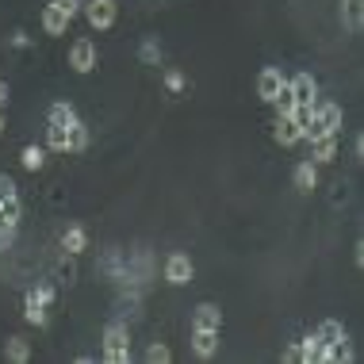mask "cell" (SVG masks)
Returning a JSON list of instances; mask_svg holds the SVG:
<instances>
[{
  "instance_id": "4dcf8cb0",
  "label": "cell",
  "mask_w": 364,
  "mask_h": 364,
  "mask_svg": "<svg viewBox=\"0 0 364 364\" xmlns=\"http://www.w3.org/2000/svg\"><path fill=\"white\" fill-rule=\"evenodd\" d=\"M4 107H8V85L0 81V112H4Z\"/></svg>"
},
{
  "instance_id": "8fae6325",
  "label": "cell",
  "mask_w": 364,
  "mask_h": 364,
  "mask_svg": "<svg viewBox=\"0 0 364 364\" xmlns=\"http://www.w3.org/2000/svg\"><path fill=\"white\" fill-rule=\"evenodd\" d=\"M291 184H295L303 196H311L314 188H318V165H314V161H299V165L291 169Z\"/></svg>"
},
{
  "instance_id": "52a82bcc",
  "label": "cell",
  "mask_w": 364,
  "mask_h": 364,
  "mask_svg": "<svg viewBox=\"0 0 364 364\" xmlns=\"http://www.w3.org/2000/svg\"><path fill=\"white\" fill-rule=\"evenodd\" d=\"M288 92H291L295 107H314V104H318V81H314L311 73L288 77Z\"/></svg>"
},
{
  "instance_id": "ba28073f",
  "label": "cell",
  "mask_w": 364,
  "mask_h": 364,
  "mask_svg": "<svg viewBox=\"0 0 364 364\" xmlns=\"http://www.w3.org/2000/svg\"><path fill=\"white\" fill-rule=\"evenodd\" d=\"M70 70L73 73H92L96 70V43L92 38H77L70 46Z\"/></svg>"
},
{
  "instance_id": "ffe728a7",
  "label": "cell",
  "mask_w": 364,
  "mask_h": 364,
  "mask_svg": "<svg viewBox=\"0 0 364 364\" xmlns=\"http://www.w3.org/2000/svg\"><path fill=\"white\" fill-rule=\"evenodd\" d=\"M314 333H318L322 346H338V341H349V338H346V326H341L338 318H326V322H322V326L314 330Z\"/></svg>"
},
{
  "instance_id": "d4e9b609",
  "label": "cell",
  "mask_w": 364,
  "mask_h": 364,
  "mask_svg": "<svg viewBox=\"0 0 364 364\" xmlns=\"http://www.w3.org/2000/svg\"><path fill=\"white\" fill-rule=\"evenodd\" d=\"M139 58H142L146 65H157V62H161V46H157V38H146L142 50H139Z\"/></svg>"
},
{
  "instance_id": "4316f807",
  "label": "cell",
  "mask_w": 364,
  "mask_h": 364,
  "mask_svg": "<svg viewBox=\"0 0 364 364\" xmlns=\"http://www.w3.org/2000/svg\"><path fill=\"white\" fill-rule=\"evenodd\" d=\"M165 88H169V92H184V88H188V77L181 70H169L165 73Z\"/></svg>"
},
{
  "instance_id": "f546056e",
  "label": "cell",
  "mask_w": 364,
  "mask_h": 364,
  "mask_svg": "<svg viewBox=\"0 0 364 364\" xmlns=\"http://www.w3.org/2000/svg\"><path fill=\"white\" fill-rule=\"evenodd\" d=\"M12 46H16V50H23V46H31V38H27L23 31H16L12 35Z\"/></svg>"
},
{
  "instance_id": "5b68a950",
  "label": "cell",
  "mask_w": 364,
  "mask_h": 364,
  "mask_svg": "<svg viewBox=\"0 0 364 364\" xmlns=\"http://www.w3.org/2000/svg\"><path fill=\"white\" fill-rule=\"evenodd\" d=\"M19 215H23V203H19V192L12 184V176H0V226H19Z\"/></svg>"
},
{
  "instance_id": "e0dca14e",
  "label": "cell",
  "mask_w": 364,
  "mask_h": 364,
  "mask_svg": "<svg viewBox=\"0 0 364 364\" xmlns=\"http://www.w3.org/2000/svg\"><path fill=\"white\" fill-rule=\"evenodd\" d=\"M341 23L349 27L353 35L364 27V0H341Z\"/></svg>"
},
{
  "instance_id": "9a60e30c",
  "label": "cell",
  "mask_w": 364,
  "mask_h": 364,
  "mask_svg": "<svg viewBox=\"0 0 364 364\" xmlns=\"http://www.w3.org/2000/svg\"><path fill=\"white\" fill-rule=\"evenodd\" d=\"M62 250L70 253V257H77V253H85V250H88V230H85L81 223L65 226V234H62Z\"/></svg>"
},
{
  "instance_id": "d6986e66",
  "label": "cell",
  "mask_w": 364,
  "mask_h": 364,
  "mask_svg": "<svg viewBox=\"0 0 364 364\" xmlns=\"http://www.w3.org/2000/svg\"><path fill=\"white\" fill-rule=\"evenodd\" d=\"M311 146H314V154H311L314 165H330L333 157H338V134H326V139H318V142H311Z\"/></svg>"
},
{
  "instance_id": "1f68e13d",
  "label": "cell",
  "mask_w": 364,
  "mask_h": 364,
  "mask_svg": "<svg viewBox=\"0 0 364 364\" xmlns=\"http://www.w3.org/2000/svg\"><path fill=\"white\" fill-rule=\"evenodd\" d=\"M4 131H8V119H4V112H0V139H4Z\"/></svg>"
},
{
  "instance_id": "603a6c76",
  "label": "cell",
  "mask_w": 364,
  "mask_h": 364,
  "mask_svg": "<svg viewBox=\"0 0 364 364\" xmlns=\"http://www.w3.org/2000/svg\"><path fill=\"white\" fill-rule=\"evenodd\" d=\"M4 357L12 364H27V360H31V346H27L23 338H8L4 341Z\"/></svg>"
},
{
  "instance_id": "83f0119b",
  "label": "cell",
  "mask_w": 364,
  "mask_h": 364,
  "mask_svg": "<svg viewBox=\"0 0 364 364\" xmlns=\"http://www.w3.org/2000/svg\"><path fill=\"white\" fill-rule=\"evenodd\" d=\"M54 4H58V8H62V12H65V16H70V19H73L77 12H81V0H54Z\"/></svg>"
},
{
  "instance_id": "44dd1931",
  "label": "cell",
  "mask_w": 364,
  "mask_h": 364,
  "mask_svg": "<svg viewBox=\"0 0 364 364\" xmlns=\"http://www.w3.org/2000/svg\"><path fill=\"white\" fill-rule=\"evenodd\" d=\"M19 165H23L27 173H38L46 165V150L43 146H23V150H19Z\"/></svg>"
},
{
  "instance_id": "5bb4252c",
  "label": "cell",
  "mask_w": 364,
  "mask_h": 364,
  "mask_svg": "<svg viewBox=\"0 0 364 364\" xmlns=\"http://www.w3.org/2000/svg\"><path fill=\"white\" fill-rule=\"evenodd\" d=\"M43 31H46V35H65V31H70V16H65L62 8L54 4V0L43 8Z\"/></svg>"
},
{
  "instance_id": "277c9868",
  "label": "cell",
  "mask_w": 364,
  "mask_h": 364,
  "mask_svg": "<svg viewBox=\"0 0 364 364\" xmlns=\"http://www.w3.org/2000/svg\"><path fill=\"white\" fill-rule=\"evenodd\" d=\"M81 12H85L92 31H112L115 19H119V4H115V0H85Z\"/></svg>"
},
{
  "instance_id": "30bf717a",
  "label": "cell",
  "mask_w": 364,
  "mask_h": 364,
  "mask_svg": "<svg viewBox=\"0 0 364 364\" xmlns=\"http://www.w3.org/2000/svg\"><path fill=\"white\" fill-rule=\"evenodd\" d=\"M272 134H277L280 146H299V142H303V123L295 119V115H277Z\"/></svg>"
},
{
  "instance_id": "6da1fadb",
  "label": "cell",
  "mask_w": 364,
  "mask_h": 364,
  "mask_svg": "<svg viewBox=\"0 0 364 364\" xmlns=\"http://www.w3.org/2000/svg\"><path fill=\"white\" fill-rule=\"evenodd\" d=\"M341 131V104H314L311 107V115H307V123H303V139L307 142H318V139H326V134H338Z\"/></svg>"
},
{
  "instance_id": "484cf974",
  "label": "cell",
  "mask_w": 364,
  "mask_h": 364,
  "mask_svg": "<svg viewBox=\"0 0 364 364\" xmlns=\"http://www.w3.org/2000/svg\"><path fill=\"white\" fill-rule=\"evenodd\" d=\"M146 360H150V364H169V360H173V353H169V346H161V341H154V346L146 349Z\"/></svg>"
},
{
  "instance_id": "4fadbf2b",
  "label": "cell",
  "mask_w": 364,
  "mask_h": 364,
  "mask_svg": "<svg viewBox=\"0 0 364 364\" xmlns=\"http://www.w3.org/2000/svg\"><path fill=\"white\" fill-rule=\"evenodd\" d=\"M192 330H223V311L215 303H200L192 314Z\"/></svg>"
},
{
  "instance_id": "f1b7e54d",
  "label": "cell",
  "mask_w": 364,
  "mask_h": 364,
  "mask_svg": "<svg viewBox=\"0 0 364 364\" xmlns=\"http://www.w3.org/2000/svg\"><path fill=\"white\" fill-rule=\"evenodd\" d=\"M12 242H16V230H12V226H0V253H4Z\"/></svg>"
},
{
  "instance_id": "9c48e42d",
  "label": "cell",
  "mask_w": 364,
  "mask_h": 364,
  "mask_svg": "<svg viewBox=\"0 0 364 364\" xmlns=\"http://www.w3.org/2000/svg\"><path fill=\"white\" fill-rule=\"evenodd\" d=\"M284 85H288V77H284V70H277V65H264V70L257 73V96H261L264 104L277 100Z\"/></svg>"
},
{
  "instance_id": "7402d4cb",
  "label": "cell",
  "mask_w": 364,
  "mask_h": 364,
  "mask_svg": "<svg viewBox=\"0 0 364 364\" xmlns=\"http://www.w3.org/2000/svg\"><path fill=\"white\" fill-rule=\"evenodd\" d=\"M295 353H299V360L303 364H318V353H322V341H318V333H307V338L295 346Z\"/></svg>"
},
{
  "instance_id": "8992f818",
  "label": "cell",
  "mask_w": 364,
  "mask_h": 364,
  "mask_svg": "<svg viewBox=\"0 0 364 364\" xmlns=\"http://www.w3.org/2000/svg\"><path fill=\"white\" fill-rule=\"evenodd\" d=\"M196 277V264L188 253H169L165 257V284H173V288H184V284H192Z\"/></svg>"
},
{
  "instance_id": "7c38bea8",
  "label": "cell",
  "mask_w": 364,
  "mask_h": 364,
  "mask_svg": "<svg viewBox=\"0 0 364 364\" xmlns=\"http://www.w3.org/2000/svg\"><path fill=\"white\" fill-rule=\"evenodd\" d=\"M192 353L200 360H211L219 353V330H192Z\"/></svg>"
},
{
  "instance_id": "2e32d148",
  "label": "cell",
  "mask_w": 364,
  "mask_h": 364,
  "mask_svg": "<svg viewBox=\"0 0 364 364\" xmlns=\"http://www.w3.org/2000/svg\"><path fill=\"white\" fill-rule=\"evenodd\" d=\"M46 123L73 127V123H81V119H77V112H73V104H70V100H54L50 107H46Z\"/></svg>"
},
{
  "instance_id": "3957f363",
  "label": "cell",
  "mask_w": 364,
  "mask_h": 364,
  "mask_svg": "<svg viewBox=\"0 0 364 364\" xmlns=\"http://www.w3.org/2000/svg\"><path fill=\"white\" fill-rule=\"evenodd\" d=\"M104 360L107 364H127L131 360V333H127L123 322H112L104 330Z\"/></svg>"
},
{
  "instance_id": "7a4b0ae2",
  "label": "cell",
  "mask_w": 364,
  "mask_h": 364,
  "mask_svg": "<svg viewBox=\"0 0 364 364\" xmlns=\"http://www.w3.org/2000/svg\"><path fill=\"white\" fill-rule=\"evenodd\" d=\"M50 303H54V284H38V288H31L23 295V318L31 326H46L50 322V314H46Z\"/></svg>"
},
{
  "instance_id": "cb8c5ba5",
  "label": "cell",
  "mask_w": 364,
  "mask_h": 364,
  "mask_svg": "<svg viewBox=\"0 0 364 364\" xmlns=\"http://www.w3.org/2000/svg\"><path fill=\"white\" fill-rule=\"evenodd\" d=\"M85 150H88V127L73 123L70 127V154H85Z\"/></svg>"
},
{
  "instance_id": "ac0fdd59",
  "label": "cell",
  "mask_w": 364,
  "mask_h": 364,
  "mask_svg": "<svg viewBox=\"0 0 364 364\" xmlns=\"http://www.w3.org/2000/svg\"><path fill=\"white\" fill-rule=\"evenodd\" d=\"M46 150H54V154H70V127L46 123Z\"/></svg>"
}]
</instances>
